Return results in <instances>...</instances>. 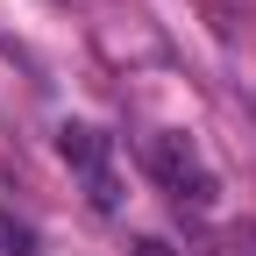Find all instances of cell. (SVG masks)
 Segmentation results:
<instances>
[{"label": "cell", "instance_id": "2", "mask_svg": "<svg viewBox=\"0 0 256 256\" xmlns=\"http://www.w3.org/2000/svg\"><path fill=\"white\" fill-rule=\"evenodd\" d=\"M142 156H150V171L164 178L178 200H200V206L214 200V178H206L200 156H192V142H185V136H150V150H142Z\"/></svg>", "mask_w": 256, "mask_h": 256}, {"label": "cell", "instance_id": "1", "mask_svg": "<svg viewBox=\"0 0 256 256\" xmlns=\"http://www.w3.org/2000/svg\"><path fill=\"white\" fill-rule=\"evenodd\" d=\"M57 150H64V164H72V171H86L92 206L114 214V206H121V178L107 171V136H100V128H86V121H64V128H57Z\"/></svg>", "mask_w": 256, "mask_h": 256}, {"label": "cell", "instance_id": "3", "mask_svg": "<svg viewBox=\"0 0 256 256\" xmlns=\"http://www.w3.org/2000/svg\"><path fill=\"white\" fill-rule=\"evenodd\" d=\"M136 256H164V242H156V235H142V242H136Z\"/></svg>", "mask_w": 256, "mask_h": 256}]
</instances>
